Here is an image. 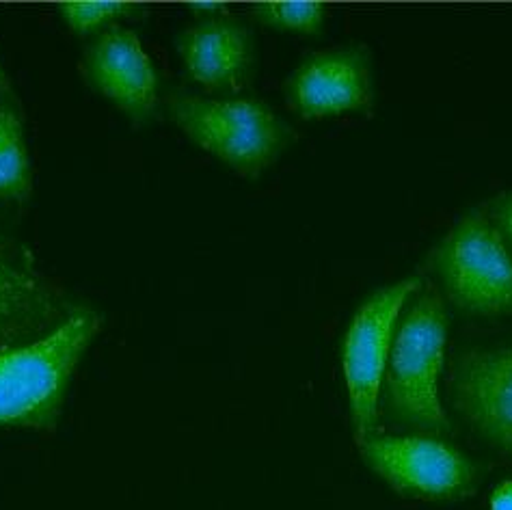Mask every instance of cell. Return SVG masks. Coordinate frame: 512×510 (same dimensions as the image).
<instances>
[{
  "mask_svg": "<svg viewBox=\"0 0 512 510\" xmlns=\"http://www.w3.org/2000/svg\"><path fill=\"white\" fill-rule=\"evenodd\" d=\"M491 510H512V480L502 482L491 495Z\"/></svg>",
  "mask_w": 512,
  "mask_h": 510,
  "instance_id": "cell-16",
  "label": "cell"
},
{
  "mask_svg": "<svg viewBox=\"0 0 512 510\" xmlns=\"http://www.w3.org/2000/svg\"><path fill=\"white\" fill-rule=\"evenodd\" d=\"M186 72L208 89L240 87L253 61L251 37L245 26L229 18H208L178 37Z\"/></svg>",
  "mask_w": 512,
  "mask_h": 510,
  "instance_id": "cell-11",
  "label": "cell"
},
{
  "mask_svg": "<svg viewBox=\"0 0 512 510\" xmlns=\"http://www.w3.org/2000/svg\"><path fill=\"white\" fill-rule=\"evenodd\" d=\"M102 320L87 307L48 338L0 355V426L44 431L57 424L67 387Z\"/></svg>",
  "mask_w": 512,
  "mask_h": 510,
  "instance_id": "cell-1",
  "label": "cell"
},
{
  "mask_svg": "<svg viewBox=\"0 0 512 510\" xmlns=\"http://www.w3.org/2000/svg\"><path fill=\"white\" fill-rule=\"evenodd\" d=\"M89 83L134 122L152 117L158 104L154 65L139 35L121 24L100 31L85 52Z\"/></svg>",
  "mask_w": 512,
  "mask_h": 510,
  "instance_id": "cell-10",
  "label": "cell"
},
{
  "mask_svg": "<svg viewBox=\"0 0 512 510\" xmlns=\"http://www.w3.org/2000/svg\"><path fill=\"white\" fill-rule=\"evenodd\" d=\"M33 191L29 152L20 115L0 106V197L24 201Z\"/></svg>",
  "mask_w": 512,
  "mask_h": 510,
  "instance_id": "cell-12",
  "label": "cell"
},
{
  "mask_svg": "<svg viewBox=\"0 0 512 510\" xmlns=\"http://www.w3.org/2000/svg\"><path fill=\"white\" fill-rule=\"evenodd\" d=\"M134 5L128 3H63L59 5V16L78 35H89L104 31L119 18H128L134 13Z\"/></svg>",
  "mask_w": 512,
  "mask_h": 510,
  "instance_id": "cell-14",
  "label": "cell"
},
{
  "mask_svg": "<svg viewBox=\"0 0 512 510\" xmlns=\"http://www.w3.org/2000/svg\"><path fill=\"white\" fill-rule=\"evenodd\" d=\"M420 288V279H404L374 292L355 312L346 329L342 368L357 444L372 437L400 312Z\"/></svg>",
  "mask_w": 512,
  "mask_h": 510,
  "instance_id": "cell-5",
  "label": "cell"
},
{
  "mask_svg": "<svg viewBox=\"0 0 512 510\" xmlns=\"http://www.w3.org/2000/svg\"><path fill=\"white\" fill-rule=\"evenodd\" d=\"M169 113L188 139L240 176L258 178L290 141L271 106L253 98L210 100L173 93Z\"/></svg>",
  "mask_w": 512,
  "mask_h": 510,
  "instance_id": "cell-3",
  "label": "cell"
},
{
  "mask_svg": "<svg viewBox=\"0 0 512 510\" xmlns=\"http://www.w3.org/2000/svg\"><path fill=\"white\" fill-rule=\"evenodd\" d=\"M193 11H208V13H223L225 7L219 3H193L191 5Z\"/></svg>",
  "mask_w": 512,
  "mask_h": 510,
  "instance_id": "cell-17",
  "label": "cell"
},
{
  "mask_svg": "<svg viewBox=\"0 0 512 510\" xmlns=\"http://www.w3.org/2000/svg\"><path fill=\"white\" fill-rule=\"evenodd\" d=\"M491 219L497 225V230L506 238L508 247H512V191L497 197L491 204Z\"/></svg>",
  "mask_w": 512,
  "mask_h": 510,
  "instance_id": "cell-15",
  "label": "cell"
},
{
  "mask_svg": "<svg viewBox=\"0 0 512 510\" xmlns=\"http://www.w3.org/2000/svg\"><path fill=\"white\" fill-rule=\"evenodd\" d=\"M452 405L484 441L512 456V346L458 355Z\"/></svg>",
  "mask_w": 512,
  "mask_h": 510,
  "instance_id": "cell-8",
  "label": "cell"
},
{
  "mask_svg": "<svg viewBox=\"0 0 512 510\" xmlns=\"http://www.w3.org/2000/svg\"><path fill=\"white\" fill-rule=\"evenodd\" d=\"M448 340V314L441 294L422 286L394 333L383 381L387 409L402 424L428 433H448L450 422L439 400V374Z\"/></svg>",
  "mask_w": 512,
  "mask_h": 510,
  "instance_id": "cell-2",
  "label": "cell"
},
{
  "mask_svg": "<svg viewBox=\"0 0 512 510\" xmlns=\"http://www.w3.org/2000/svg\"><path fill=\"white\" fill-rule=\"evenodd\" d=\"M78 310L37 266L33 253L0 232V355L48 338Z\"/></svg>",
  "mask_w": 512,
  "mask_h": 510,
  "instance_id": "cell-6",
  "label": "cell"
},
{
  "mask_svg": "<svg viewBox=\"0 0 512 510\" xmlns=\"http://www.w3.org/2000/svg\"><path fill=\"white\" fill-rule=\"evenodd\" d=\"M446 297L467 314H512V255L491 214L471 210L430 253Z\"/></svg>",
  "mask_w": 512,
  "mask_h": 510,
  "instance_id": "cell-4",
  "label": "cell"
},
{
  "mask_svg": "<svg viewBox=\"0 0 512 510\" xmlns=\"http://www.w3.org/2000/svg\"><path fill=\"white\" fill-rule=\"evenodd\" d=\"M0 91H3V93H9V91H11V85H9V78H7L5 70H3V65H0Z\"/></svg>",
  "mask_w": 512,
  "mask_h": 510,
  "instance_id": "cell-18",
  "label": "cell"
},
{
  "mask_svg": "<svg viewBox=\"0 0 512 510\" xmlns=\"http://www.w3.org/2000/svg\"><path fill=\"white\" fill-rule=\"evenodd\" d=\"M286 102L305 119L366 111L372 106V67L366 50L335 48L307 57L286 80Z\"/></svg>",
  "mask_w": 512,
  "mask_h": 510,
  "instance_id": "cell-9",
  "label": "cell"
},
{
  "mask_svg": "<svg viewBox=\"0 0 512 510\" xmlns=\"http://www.w3.org/2000/svg\"><path fill=\"white\" fill-rule=\"evenodd\" d=\"M359 448L372 472L398 493L450 500L474 487V463L443 439L430 435H372Z\"/></svg>",
  "mask_w": 512,
  "mask_h": 510,
  "instance_id": "cell-7",
  "label": "cell"
},
{
  "mask_svg": "<svg viewBox=\"0 0 512 510\" xmlns=\"http://www.w3.org/2000/svg\"><path fill=\"white\" fill-rule=\"evenodd\" d=\"M253 16L275 29L318 33L327 9L320 3H262L253 7Z\"/></svg>",
  "mask_w": 512,
  "mask_h": 510,
  "instance_id": "cell-13",
  "label": "cell"
}]
</instances>
